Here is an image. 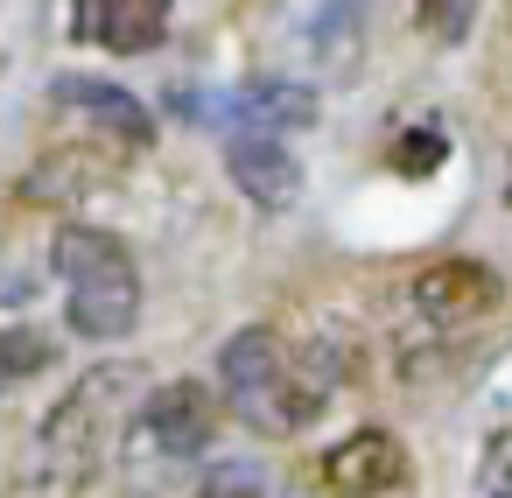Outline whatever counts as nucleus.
<instances>
[{
  "instance_id": "obj_1",
  "label": "nucleus",
  "mask_w": 512,
  "mask_h": 498,
  "mask_svg": "<svg viewBox=\"0 0 512 498\" xmlns=\"http://www.w3.org/2000/svg\"><path fill=\"white\" fill-rule=\"evenodd\" d=\"M134 365H92L78 372V386L36 421L29 449H22V470H15V491L22 498H78L99 463L113 456L120 428H127V407H134Z\"/></svg>"
},
{
  "instance_id": "obj_2",
  "label": "nucleus",
  "mask_w": 512,
  "mask_h": 498,
  "mask_svg": "<svg viewBox=\"0 0 512 498\" xmlns=\"http://www.w3.org/2000/svg\"><path fill=\"white\" fill-rule=\"evenodd\" d=\"M57 281H64V316L78 337L113 344L141 323V267H134L120 232L64 225L57 232Z\"/></svg>"
},
{
  "instance_id": "obj_3",
  "label": "nucleus",
  "mask_w": 512,
  "mask_h": 498,
  "mask_svg": "<svg viewBox=\"0 0 512 498\" xmlns=\"http://www.w3.org/2000/svg\"><path fill=\"white\" fill-rule=\"evenodd\" d=\"M218 400H225L253 435H295V428H309V421L323 414V400L309 393V379H302L288 337H274L267 323L225 337V351H218Z\"/></svg>"
},
{
  "instance_id": "obj_4",
  "label": "nucleus",
  "mask_w": 512,
  "mask_h": 498,
  "mask_svg": "<svg viewBox=\"0 0 512 498\" xmlns=\"http://www.w3.org/2000/svg\"><path fill=\"white\" fill-rule=\"evenodd\" d=\"M141 435L155 456H204L218 435V393L204 379H162L141 400Z\"/></svg>"
},
{
  "instance_id": "obj_5",
  "label": "nucleus",
  "mask_w": 512,
  "mask_h": 498,
  "mask_svg": "<svg viewBox=\"0 0 512 498\" xmlns=\"http://www.w3.org/2000/svg\"><path fill=\"white\" fill-rule=\"evenodd\" d=\"M505 302V281H498V267L491 260H435V267H421L414 274V309L428 316V323H442V330H456V323H477V316H491Z\"/></svg>"
},
{
  "instance_id": "obj_6",
  "label": "nucleus",
  "mask_w": 512,
  "mask_h": 498,
  "mask_svg": "<svg viewBox=\"0 0 512 498\" xmlns=\"http://www.w3.org/2000/svg\"><path fill=\"white\" fill-rule=\"evenodd\" d=\"M407 470L414 463H407V449H400L393 428H358L337 449H323V484L337 498H386V491L407 484Z\"/></svg>"
},
{
  "instance_id": "obj_7",
  "label": "nucleus",
  "mask_w": 512,
  "mask_h": 498,
  "mask_svg": "<svg viewBox=\"0 0 512 498\" xmlns=\"http://www.w3.org/2000/svg\"><path fill=\"white\" fill-rule=\"evenodd\" d=\"M225 176L253 211H288L302 197V162L288 155L281 134H232L225 148Z\"/></svg>"
},
{
  "instance_id": "obj_8",
  "label": "nucleus",
  "mask_w": 512,
  "mask_h": 498,
  "mask_svg": "<svg viewBox=\"0 0 512 498\" xmlns=\"http://www.w3.org/2000/svg\"><path fill=\"white\" fill-rule=\"evenodd\" d=\"M169 15H176V0H78L71 22L85 43L113 50V57H141L169 36Z\"/></svg>"
},
{
  "instance_id": "obj_9",
  "label": "nucleus",
  "mask_w": 512,
  "mask_h": 498,
  "mask_svg": "<svg viewBox=\"0 0 512 498\" xmlns=\"http://www.w3.org/2000/svg\"><path fill=\"white\" fill-rule=\"evenodd\" d=\"M50 99H57L64 113L92 120V127H99L106 141H120L127 155H141V148L155 141V120H148V106H141L134 92L106 85V78H57V85H50Z\"/></svg>"
},
{
  "instance_id": "obj_10",
  "label": "nucleus",
  "mask_w": 512,
  "mask_h": 498,
  "mask_svg": "<svg viewBox=\"0 0 512 498\" xmlns=\"http://www.w3.org/2000/svg\"><path fill=\"white\" fill-rule=\"evenodd\" d=\"M239 113L253 120V134H274V127H309L316 99L302 85H253V92H239Z\"/></svg>"
},
{
  "instance_id": "obj_11",
  "label": "nucleus",
  "mask_w": 512,
  "mask_h": 498,
  "mask_svg": "<svg viewBox=\"0 0 512 498\" xmlns=\"http://www.w3.org/2000/svg\"><path fill=\"white\" fill-rule=\"evenodd\" d=\"M50 358H57V344H50L43 330H29V323H8V330H0V386L36 379Z\"/></svg>"
},
{
  "instance_id": "obj_12",
  "label": "nucleus",
  "mask_w": 512,
  "mask_h": 498,
  "mask_svg": "<svg viewBox=\"0 0 512 498\" xmlns=\"http://www.w3.org/2000/svg\"><path fill=\"white\" fill-rule=\"evenodd\" d=\"M477 8H484V0H421V29H428L442 50H456V43L470 36Z\"/></svg>"
},
{
  "instance_id": "obj_13",
  "label": "nucleus",
  "mask_w": 512,
  "mask_h": 498,
  "mask_svg": "<svg viewBox=\"0 0 512 498\" xmlns=\"http://www.w3.org/2000/svg\"><path fill=\"white\" fill-rule=\"evenodd\" d=\"M442 155H449V141H442L435 127H421V134H400V141H393V169H400V176H435V169H442Z\"/></svg>"
},
{
  "instance_id": "obj_14",
  "label": "nucleus",
  "mask_w": 512,
  "mask_h": 498,
  "mask_svg": "<svg viewBox=\"0 0 512 498\" xmlns=\"http://www.w3.org/2000/svg\"><path fill=\"white\" fill-rule=\"evenodd\" d=\"M204 498H260V491H253V484H211Z\"/></svg>"
},
{
  "instance_id": "obj_15",
  "label": "nucleus",
  "mask_w": 512,
  "mask_h": 498,
  "mask_svg": "<svg viewBox=\"0 0 512 498\" xmlns=\"http://www.w3.org/2000/svg\"><path fill=\"white\" fill-rule=\"evenodd\" d=\"M505 204H512V183H505Z\"/></svg>"
}]
</instances>
